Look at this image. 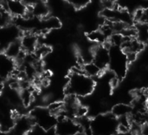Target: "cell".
I'll list each match as a JSON object with an SVG mask.
<instances>
[{"instance_id": "cell-1", "label": "cell", "mask_w": 148, "mask_h": 135, "mask_svg": "<svg viewBox=\"0 0 148 135\" xmlns=\"http://www.w3.org/2000/svg\"><path fill=\"white\" fill-rule=\"evenodd\" d=\"M95 88L94 78L85 75L82 69L72 71L66 87L68 95L75 97H87L90 95Z\"/></svg>"}, {"instance_id": "cell-2", "label": "cell", "mask_w": 148, "mask_h": 135, "mask_svg": "<svg viewBox=\"0 0 148 135\" xmlns=\"http://www.w3.org/2000/svg\"><path fill=\"white\" fill-rule=\"evenodd\" d=\"M93 135H114L118 131V120L111 113L101 114L90 120Z\"/></svg>"}, {"instance_id": "cell-3", "label": "cell", "mask_w": 148, "mask_h": 135, "mask_svg": "<svg viewBox=\"0 0 148 135\" xmlns=\"http://www.w3.org/2000/svg\"><path fill=\"white\" fill-rule=\"evenodd\" d=\"M109 62L108 68L114 73L117 79L123 78L128 69V60L127 55L121 47L110 45Z\"/></svg>"}, {"instance_id": "cell-4", "label": "cell", "mask_w": 148, "mask_h": 135, "mask_svg": "<svg viewBox=\"0 0 148 135\" xmlns=\"http://www.w3.org/2000/svg\"><path fill=\"white\" fill-rule=\"evenodd\" d=\"M29 117L34 125H37L44 131H49L55 127L57 122V117L54 115L48 108H36L31 112Z\"/></svg>"}, {"instance_id": "cell-5", "label": "cell", "mask_w": 148, "mask_h": 135, "mask_svg": "<svg viewBox=\"0 0 148 135\" xmlns=\"http://www.w3.org/2000/svg\"><path fill=\"white\" fill-rule=\"evenodd\" d=\"M54 128L56 135H76L82 132L78 121L64 114L57 117V122Z\"/></svg>"}, {"instance_id": "cell-6", "label": "cell", "mask_w": 148, "mask_h": 135, "mask_svg": "<svg viewBox=\"0 0 148 135\" xmlns=\"http://www.w3.org/2000/svg\"><path fill=\"white\" fill-rule=\"evenodd\" d=\"M20 31L16 26L8 24L0 28V49L4 50L10 43L19 40Z\"/></svg>"}, {"instance_id": "cell-7", "label": "cell", "mask_w": 148, "mask_h": 135, "mask_svg": "<svg viewBox=\"0 0 148 135\" xmlns=\"http://www.w3.org/2000/svg\"><path fill=\"white\" fill-rule=\"evenodd\" d=\"M92 62L104 71L109 62V50L105 44H97L92 50Z\"/></svg>"}, {"instance_id": "cell-8", "label": "cell", "mask_w": 148, "mask_h": 135, "mask_svg": "<svg viewBox=\"0 0 148 135\" xmlns=\"http://www.w3.org/2000/svg\"><path fill=\"white\" fill-rule=\"evenodd\" d=\"M17 69V63L16 60L5 55L3 52L0 53V78L9 79L14 75Z\"/></svg>"}, {"instance_id": "cell-9", "label": "cell", "mask_w": 148, "mask_h": 135, "mask_svg": "<svg viewBox=\"0 0 148 135\" xmlns=\"http://www.w3.org/2000/svg\"><path fill=\"white\" fill-rule=\"evenodd\" d=\"M5 10L11 16L23 17L27 13L28 6L22 0H7L5 2Z\"/></svg>"}, {"instance_id": "cell-10", "label": "cell", "mask_w": 148, "mask_h": 135, "mask_svg": "<svg viewBox=\"0 0 148 135\" xmlns=\"http://www.w3.org/2000/svg\"><path fill=\"white\" fill-rule=\"evenodd\" d=\"M22 49L25 53H33L38 45V37L33 32H26L19 39Z\"/></svg>"}, {"instance_id": "cell-11", "label": "cell", "mask_w": 148, "mask_h": 135, "mask_svg": "<svg viewBox=\"0 0 148 135\" xmlns=\"http://www.w3.org/2000/svg\"><path fill=\"white\" fill-rule=\"evenodd\" d=\"M33 125L30 117H20L16 120L12 128L16 135H25L30 131Z\"/></svg>"}, {"instance_id": "cell-12", "label": "cell", "mask_w": 148, "mask_h": 135, "mask_svg": "<svg viewBox=\"0 0 148 135\" xmlns=\"http://www.w3.org/2000/svg\"><path fill=\"white\" fill-rule=\"evenodd\" d=\"M132 107L127 105V104H125V103H120V104H117L115 106H114L113 109H112V114L119 119V118H121V117H126V116H129L132 113Z\"/></svg>"}, {"instance_id": "cell-13", "label": "cell", "mask_w": 148, "mask_h": 135, "mask_svg": "<svg viewBox=\"0 0 148 135\" xmlns=\"http://www.w3.org/2000/svg\"><path fill=\"white\" fill-rule=\"evenodd\" d=\"M135 29V37L143 44H146L148 40L147 23H138Z\"/></svg>"}, {"instance_id": "cell-14", "label": "cell", "mask_w": 148, "mask_h": 135, "mask_svg": "<svg viewBox=\"0 0 148 135\" xmlns=\"http://www.w3.org/2000/svg\"><path fill=\"white\" fill-rule=\"evenodd\" d=\"M82 71L85 75H87L92 78L99 76L102 72V70L97 65H95L93 62H86V63L82 64Z\"/></svg>"}, {"instance_id": "cell-15", "label": "cell", "mask_w": 148, "mask_h": 135, "mask_svg": "<svg viewBox=\"0 0 148 135\" xmlns=\"http://www.w3.org/2000/svg\"><path fill=\"white\" fill-rule=\"evenodd\" d=\"M116 3H118V7L124 9L127 11H131V10H135L139 8V3L140 0H116Z\"/></svg>"}, {"instance_id": "cell-16", "label": "cell", "mask_w": 148, "mask_h": 135, "mask_svg": "<svg viewBox=\"0 0 148 135\" xmlns=\"http://www.w3.org/2000/svg\"><path fill=\"white\" fill-rule=\"evenodd\" d=\"M88 37L90 41L97 43V44H105V42L108 41V38L103 35V33L100 30H94L92 32H90L88 35Z\"/></svg>"}, {"instance_id": "cell-17", "label": "cell", "mask_w": 148, "mask_h": 135, "mask_svg": "<svg viewBox=\"0 0 148 135\" xmlns=\"http://www.w3.org/2000/svg\"><path fill=\"white\" fill-rule=\"evenodd\" d=\"M10 17L11 16L9 14V12L5 9L3 8L1 9L0 10V28L10 24Z\"/></svg>"}, {"instance_id": "cell-18", "label": "cell", "mask_w": 148, "mask_h": 135, "mask_svg": "<svg viewBox=\"0 0 148 135\" xmlns=\"http://www.w3.org/2000/svg\"><path fill=\"white\" fill-rule=\"evenodd\" d=\"M66 1L75 8H82L90 2V0H66Z\"/></svg>"}, {"instance_id": "cell-19", "label": "cell", "mask_w": 148, "mask_h": 135, "mask_svg": "<svg viewBox=\"0 0 148 135\" xmlns=\"http://www.w3.org/2000/svg\"><path fill=\"white\" fill-rule=\"evenodd\" d=\"M114 135H136L132 130L128 131H117Z\"/></svg>"}, {"instance_id": "cell-20", "label": "cell", "mask_w": 148, "mask_h": 135, "mask_svg": "<svg viewBox=\"0 0 148 135\" xmlns=\"http://www.w3.org/2000/svg\"><path fill=\"white\" fill-rule=\"evenodd\" d=\"M102 2L106 4L107 8H113V5L116 3V0H102Z\"/></svg>"}, {"instance_id": "cell-21", "label": "cell", "mask_w": 148, "mask_h": 135, "mask_svg": "<svg viewBox=\"0 0 148 135\" xmlns=\"http://www.w3.org/2000/svg\"><path fill=\"white\" fill-rule=\"evenodd\" d=\"M3 88H4V86H3V80L0 78V94H2V92L3 90Z\"/></svg>"}]
</instances>
